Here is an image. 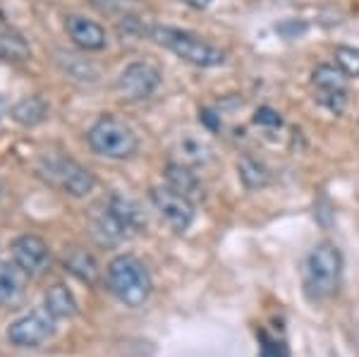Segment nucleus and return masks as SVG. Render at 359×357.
<instances>
[{"instance_id":"423d86ee","label":"nucleus","mask_w":359,"mask_h":357,"mask_svg":"<svg viewBox=\"0 0 359 357\" xmlns=\"http://www.w3.org/2000/svg\"><path fill=\"white\" fill-rule=\"evenodd\" d=\"M161 72L151 62H130L123 72H120L115 89L125 101H144L158 89Z\"/></svg>"},{"instance_id":"6ab92c4d","label":"nucleus","mask_w":359,"mask_h":357,"mask_svg":"<svg viewBox=\"0 0 359 357\" xmlns=\"http://www.w3.org/2000/svg\"><path fill=\"white\" fill-rule=\"evenodd\" d=\"M177 154H180V163L184 166H201L206 163L208 159H211V149H208V144L204 140H199V137L194 135H182V140L177 142Z\"/></svg>"},{"instance_id":"f8f14e48","label":"nucleus","mask_w":359,"mask_h":357,"mask_svg":"<svg viewBox=\"0 0 359 357\" xmlns=\"http://www.w3.org/2000/svg\"><path fill=\"white\" fill-rule=\"evenodd\" d=\"M67 36L72 39L74 46L84 50H101L106 48V29L98 22L86 20L82 15H69L65 20Z\"/></svg>"},{"instance_id":"5701e85b","label":"nucleus","mask_w":359,"mask_h":357,"mask_svg":"<svg viewBox=\"0 0 359 357\" xmlns=\"http://www.w3.org/2000/svg\"><path fill=\"white\" fill-rule=\"evenodd\" d=\"M254 123L266 125V128H278V125L283 123V118L278 115V111H273V108L264 106V108H259V111L254 113Z\"/></svg>"},{"instance_id":"4be33fe9","label":"nucleus","mask_w":359,"mask_h":357,"mask_svg":"<svg viewBox=\"0 0 359 357\" xmlns=\"http://www.w3.org/2000/svg\"><path fill=\"white\" fill-rule=\"evenodd\" d=\"M333 58H335V65H338L347 77H359V48L338 46Z\"/></svg>"},{"instance_id":"a211bd4d","label":"nucleus","mask_w":359,"mask_h":357,"mask_svg":"<svg viewBox=\"0 0 359 357\" xmlns=\"http://www.w3.org/2000/svg\"><path fill=\"white\" fill-rule=\"evenodd\" d=\"M29 43L20 32L0 22V60H25L29 58Z\"/></svg>"},{"instance_id":"aec40b11","label":"nucleus","mask_w":359,"mask_h":357,"mask_svg":"<svg viewBox=\"0 0 359 357\" xmlns=\"http://www.w3.org/2000/svg\"><path fill=\"white\" fill-rule=\"evenodd\" d=\"M46 113H48V106H46V101L41 96H27V99H22L20 103H15V108H13V118L20 125H25V128L39 125L46 118Z\"/></svg>"},{"instance_id":"4468645a","label":"nucleus","mask_w":359,"mask_h":357,"mask_svg":"<svg viewBox=\"0 0 359 357\" xmlns=\"http://www.w3.org/2000/svg\"><path fill=\"white\" fill-rule=\"evenodd\" d=\"M163 175H165L168 187L175 189L177 194H182V197H187L192 201L201 197V182H199L196 173L189 168V166L180 163V161H177V163H168Z\"/></svg>"},{"instance_id":"7ed1b4c3","label":"nucleus","mask_w":359,"mask_h":357,"mask_svg":"<svg viewBox=\"0 0 359 357\" xmlns=\"http://www.w3.org/2000/svg\"><path fill=\"white\" fill-rule=\"evenodd\" d=\"M151 39L156 43L165 46L168 50H172L180 60L189 62L196 67H218L225 62V53L221 48H216L213 43L199 39L196 34L182 32V29L172 27H154Z\"/></svg>"},{"instance_id":"393cba45","label":"nucleus","mask_w":359,"mask_h":357,"mask_svg":"<svg viewBox=\"0 0 359 357\" xmlns=\"http://www.w3.org/2000/svg\"><path fill=\"white\" fill-rule=\"evenodd\" d=\"M199 118L204 120V123H206L211 130H218V125H221V120L216 118V113L208 111V108H201V111H199Z\"/></svg>"},{"instance_id":"20e7f679","label":"nucleus","mask_w":359,"mask_h":357,"mask_svg":"<svg viewBox=\"0 0 359 357\" xmlns=\"http://www.w3.org/2000/svg\"><path fill=\"white\" fill-rule=\"evenodd\" d=\"M91 151L98 156L106 159H130L132 154H137L139 140L135 135V130L125 123V120L115 118V115H103L94 123V128L86 135Z\"/></svg>"},{"instance_id":"39448f33","label":"nucleus","mask_w":359,"mask_h":357,"mask_svg":"<svg viewBox=\"0 0 359 357\" xmlns=\"http://www.w3.org/2000/svg\"><path fill=\"white\" fill-rule=\"evenodd\" d=\"M39 175L48 185L62 189L69 197H86L96 185L94 173L84 168L82 163H77L74 159H65V156L43 159L41 166H39Z\"/></svg>"},{"instance_id":"dca6fc26","label":"nucleus","mask_w":359,"mask_h":357,"mask_svg":"<svg viewBox=\"0 0 359 357\" xmlns=\"http://www.w3.org/2000/svg\"><path fill=\"white\" fill-rule=\"evenodd\" d=\"M237 175H240V182L247 189H264L271 182V170L254 156H240V161H237Z\"/></svg>"},{"instance_id":"a878e982","label":"nucleus","mask_w":359,"mask_h":357,"mask_svg":"<svg viewBox=\"0 0 359 357\" xmlns=\"http://www.w3.org/2000/svg\"><path fill=\"white\" fill-rule=\"evenodd\" d=\"M182 3H187L189 8H194V10H204L211 5V0H182Z\"/></svg>"},{"instance_id":"bb28decb","label":"nucleus","mask_w":359,"mask_h":357,"mask_svg":"<svg viewBox=\"0 0 359 357\" xmlns=\"http://www.w3.org/2000/svg\"><path fill=\"white\" fill-rule=\"evenodd\" d=\"M0 199H3V187H0Z\"/></svg>"},{"instance_id":"f257e3e1","label":"nucleus","mask_w":359,"mask_h":357,"mask_svg":"<svg viewBox=\"0 0 359 357\" xmlns=\"http://www.w3.org/2000/svg\"><path fill=\"white\" fill-rule=\"evenodd\" d=\"M343 255L333 243L321 240L311 247L304 262V295L311 302H326L338 292Z\"/></svg>"},{"instance_id":"f3484780","label":"nucleus","mask_w":359,"mask_h":357,"mask_svg":"<svg viewBox=\"0 0 359 357\" xmlns=\"http://www.w3.org/2000/svg\"><path fill=\"white\" fill-rule=\"evenodd\" d=\"M46 312L55 319H69L77 314V300L62 283H55L46 292Z\"/></svg>"},{"instance_id":"6e6552de","label":"nucleus","mask_w":359,"mask_h":357,"mask_svg":"<svg viewBox=\"0 0 359 357\" xmlns=\"http://www.w3.org/2000/svg\"><path fill=\"white\" fill-rule=\"evenodd\" d=\"M151 201L156 206V211L161 214V218L170 226L172 230L182 233L192 226L194 221V201L177 194L170 187H154L151 189Z\"/></svg>"},{"instance_id":"2eb2a0df","label":"nucleus","mask_w":359,"mask_h":357,"mask_svg":"<svg viewBox=\"0 0 359 357\" xmlns=\"http://www.w3.org/2000/svg\"><path fill=\"white\" fill-rule=\"evenodd\" d=\"M65 269L72 276H77L86 285L98 283V276H101V269H98L96 259L91 257L89 252L79 250V247H74V250H69L65 255Z\"/></svg>"},{"instance_id":"9b49d317","label":"nucleus","mask_w":359,"mask_h":357,"mask_svg":"<svg viewBox=\"0 0 359 357\" xmlns=\"http://www.w3.org/2000/svg\"><path fill=\"white\" fill-rule=\"evenodd\" d=\"M89 226H91V233H94V238L101 245H106V247L120 245V243H123V238L127 235L125 223L120 221L118 216H115V211L111 209V204H108V201L91 206Z\"/></svg>"},{"instance_id":"ddd939ff","label":"nucleus","mask_w":359,"mask_h":357,"mask_svg":"<svg viewBox=\"0 0 359 357\" xmlns=\"http://www.w3.org/2000/svg\"><path fill=\"white\" fill-rule=\"evenodd\" d=\"M27 274L17 264L0 262V304L13 307L25 297Z\"/></svg>"},{"instance_id":"412c9836","label":"nucleus","mask_w":359,"mask_h":357,"mask_svg":"<svg viewBox=\"0 0 359 357\" xmlns=\"http://www.w3.org/2000/svg\"><path fill=\"white\" fill-rule=\"evenodd\" d=\"M108 204H111V209L115 211V216L120 218V221L125 223L127 230H135L144 223V216H142V209L132 201L130 197H123V194H113L111 199H108Z\"/></svg>"},{"instance_id":"b1692460","label":"nucleus","mask_w":359,"mask_h":357,"mask_svg":"<svg viewBox=\"0 0 359 357\" xmlns=\"http://www.w3.org/2000/svg\"><path fill=\"white\" fill-rule=\"evenodd\" d=\"M278 34H283L285 39H297L299 34L306 32V25H302V22H283V25L276 27Z\"/></svg>"},{"instance_id":"1a4fd4ad","label":"nucleus","mask_w":359,"mask_h":357,"mask_svg":"<svg viewBox=\"0 0 359 357\" xmlns=\"http://www.w3.org/2000/svg\"><path fill=\"white\" fill-rule=\"evenodd\" d=\"M311 84H314L318 101L323 106H328L335 113L343 111L347 101V74L340 67L335 70L331 65H318L311 74Z\"/></svg>"},{"instance_id":"f03ea898","label":"nucleus","mask_w":359,"mask_h":357,"mask_svg":"<svg viewBox=\"0 0 359 357\" xmlns=\"http://www.w3.org/2000/svg\"><path fill=\"white\" fill-rule=\"evenodd\" d=\"M108 288L127 307H142L151 295V274L132 255H118L108 264Z\"/></svg>"},{"instance_id":"9d476101","label":"nucleus","mask_w":359,"mask_h":357,"mask_svg":"<svg viewBox=\"0 0 359 357\" xmlns=\"http://www.w3.org/2000/svg\"><path fill=\"white\" fill-rule=\"evenodd\" d=\"M13 259L27 276H41L50 267V247L39 235H22L13 243Z\"/></svg>"},{"instance_id":"0eeeda50","label":"nucleus","mask_w":359,"mask_h":357,"mask_svg":"<svg viewBox=\"0 0 359 357\" xmlns=\"http://www.w3.org/2000/svg\"><path fill=\"white\" fill-rule=\"evenodd\" d=\"M55 321L57 319L46 312V307L36 309V312H29L13 321L8 329V338L15 345H20V348H39V345L53 336Z\"/></svg>"}]
</instances>
